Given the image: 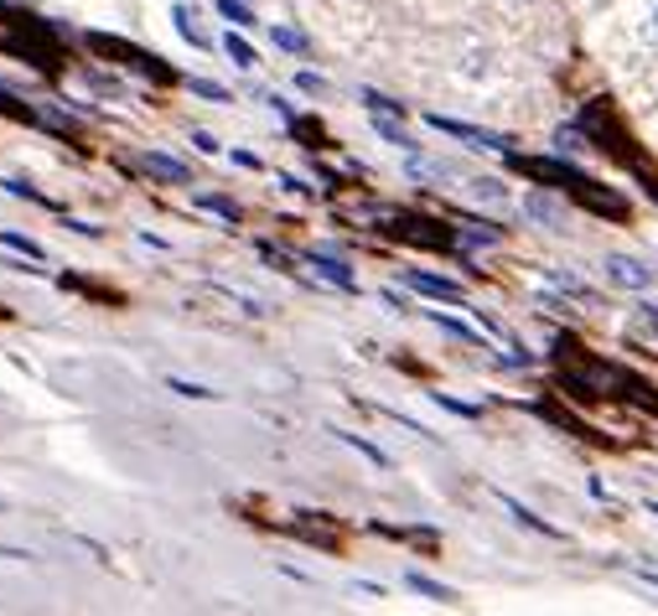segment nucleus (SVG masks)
Returning <instances> with one entry per match:
<instances>
[{
  "mask_svg": "<svg viewBox=\"0 0 658 616\" xmlns=\"http://www.w3.org/2000/svg\"><path fill=\"white\" fill-rule=\"evenodd\" d=\"M425 125H431V130H440V135L461 140V145H472V151H498V156H508V151H514V140H508V135H493V130H478V125L446 120V115H425Z\"/></svg>",
  "mask_w": 658,
  "mask_h": 616,
  "instance_id": "1",
  "label": "nucleus"
},
{
  "mask_svg": "<svg viewBox=\"0 0 658 616\" xmlns=\"http://www.w3.org/2000/svg\"><path fill=\"white\" fill-rule=\"evenodd\" d=\"M498 497H503V508H508V513L519 518L524 529H534V534H550V538H560V529H555V523H544V518H534V513H529V508H524V502H519V497H508V493H498Z\"/></svg>",
  "mask_w": 658,
  "mask_h": 616,
  "instance_id": "8",
  "label": "nucleus"
},
{
  "mask_svg": "<svg viewBox=\"0 0 658 616\" xmlns=\"http://www.w3.org/2000/svg\"><path fill=\"white\" fill-rule=\"evenodd\" d=\"M550 280H555V285H565V291H571L576 300H591V291H586L576 275H565V270H550Z\"/></svg>",
  "mask_w": 658,
  "mask_h": 616,
  "instance_id": "25",
  "label": "nucleus"
},
{
  "mask_svg": "<svg viewBox=\"0 0 658 616\" xmlns=\"http://www.w3.org/2000/svg\"><path fill=\"white\" fill-rule=\"evenodd\" d=\"M472 192H478V198H487V202H503V198H508V187H503V181H493V177H487V181H472Z\"/></svg>",
  "mask_w": 658,
  "mask_h": 616,
  "instance_id": "26",
  "label": "nucleus"
},
{
  "mask_svg": "<svg viewBox=\"0 0 658 616\" xmlns=\"http://www.w3.org/2000/svg\"><path fill=\"white\" fill-rule=\"evenodd\" d=\"M296 83H301V88H306V94H321V88H327V83H321V79H317V73H301V79H296Z\"/></svg>",
  "mask_w": 658,
  "mask_h": 616,
  "instance_id": "29",
  "label": "nucleus"
},
{
  "mask_svg": "<svg viewBox=\"0 0 658 616\" xmlns=\"http://www.w3.org/2000/svg\"><path fill=\"white\" fill-rule=\"evenodd\" d=\"M431 321H436L440 332H451V337H461V342H467V347H482V337H478V332H472V327H467V321H457V317H440V311H431Z\"/></svg>",
  "mask_w": 658,
  "mask_h": 616,
  "instance_id": "14",
  "label": "nucleus"
},
{
  "mask_svg": "<svg viewBox=\"0 0 658 616\" xmlns=\"http://www.w3.org/2000/svg\"><path fill=\"white\" fill-rule=\"evenodd\" d=\"M0 187H5V192H11V198H32V202H47V198H42V192H37V187H32V181H21V177H5V181H0Z\"/></svg>",
  "mask_w": 658,
  "mask_h": 616,
  "instance_id": "22",
  "label": "nucleus"
},
{
  "mask_svg": "<svg viewBox=\"0 0 658 616\" xmlns=\"http://www.w3.org/2000/svg\"><path fill=\"white\" fill-rule=\"evenodd\" d=\"M404 585H410V591H420V596H431V601H440V606H446V601H457V596H451V591H446V585H440V580H431V576H420V570H410V576H404Z\"/></svg>",
  "mask_w": 658,
  "mask_h": 616,
  "instance_id": "11",
  "label": "nucleus"
},
{
  "mask_svg": "<svg viewBox=\"0 0 658 616\" xmlns=\"http://www.w3.org/2000/svg\"><path fill=\"white\" fill-rule=\"evenodd\" d=\"M374 130H379L384 140H395V145H404V151H415V140L404 135V130H399V125L389 120V115H384V109H374Z\"/></svg>",
  "mask_w": 658,
  "mask_h": 616,
  "instance_id": "15",
  "label": "nucleus"
},
{
  "mask_svg": "<svg viewBox=\"0 0 658 616\" xmlns=\"http://www.w3.org/2000/svg\"><path fill=\"white\" fill-rule=\"evenodd\" d=\"M607 280H612L618 291H648V285H654V270L638 264V259H627V254H612L607 259Z\"/></svg>",
  "mask_w": 658,
  "mask_h": 616,
  "instance_id": "3",
  "label": "nucleus"
},
{
  "mask_svg": "<svg viewBox=\"0 0 658 616\" xmlns=\"http://www.w3.org/2000/svg\"><path fill=\"white\" fill-rule=\"evenodd\" d=\"M312 270H317L321 280H332V285H342V291H359V280H353V270L342 264V259H332V254H321V249H312Z\"/></svg>",
  "mask_w": 658,
  "mask_h": 616,
  "instance_id": "7",
  "label": "nucleus"
},
{
  "mask_svg": "<svg viewBox=\"0 0 658 616\" xmlns=\"http://www.w3.org/2000/svg\"><path fill=\"white\" fill-rule=\"evenodd\" d=\"M404 285H410V291H420V296H431V300H461V285H457V280L425 275V270H410V275H404Z\"/></svg>",
  "mask_w": 658,
  "mask_h": 616,
  "instance_id": "5",
  "label": "nucleus"
},
{
  "mask_svg": "<svg viewBox=\"0 0 658 616\" xmlns=\"http://www.w3.org/2000/svg\"><path fill=\"white\" fill-rule=\"evenodd\" d=\"M172 21H177V32H181V37H187V42H192V47H208V32H202V26H198V16H192V11H187L181 0H177V5H172Z\"/></svg>",
  "mask_w": 658,
  "mask_h": 616,
  "instance_id": "9",
  "label": "nucleus"
},
{
  "mask_svg": "<svg viewBox=\"0 0 658 616\" xmlns=\"http://www.w3.org/2000/svg\"><path fill=\"white\" fill-rule=\"evenodd\" d=\"M192 145H198V151H208V156H213V151H219V140L208 135V130H198V135H192Z\"/></svg>",
  "mask_w": 658,
  "mask_h": 616,
  "instance_id": "28",
  "label": "nucleus"
},
{
  "mask_svg": "<svg viewBox=\"0 0 658 616\" xmlns=\"http://www.w3.org/2000/svg\"><path fill=\"white\" fill-rule=\"evenodd\" d=\"M0 244H5V249H16V254H26V259H42V244L37 239H21V234H11V228L0 234Z\"/></svg>",
  "mask_w": 658,
  "mask_h": 616,
  "instance_id": "19",
  "label": "nucleus"
},
{
  "mask_svg": "<svg viewBox=\"0 0 658 616\" xmlns=\"http://www.w3.org/2000/svg\"><path fill=\"white\" fill-rule=\"evenodd\" d=\"M410 177H425V181H446V177H451V166H440V161H425V156H410Z\"/></svg>",
  "mask_w": 658,
  "mask_h": 616,
  "instance_id": "16",
  "label": "nucleus"
},
{
  "mask_svg": "<svg viewBox=\"0 0 658 616\" xmlns=\"http://www.w3.org/2000/svg\"><path fill=\"white\" fill-rule=\"evenodd\" d=\"M192 94H202V99H213V104L228 99V88H219V83H208V79H192Z\"/></svg>",
  "mask_w": 658,
  "mask_h": 616,
  "instance_id": "27",
  "label": "nucleus"
},
{
  "mask_svg": "<svg viewBox=\"0 0 658 616\" xmlns=\"http://www.w3.org/2000/svg\"><path fill=\"white\" fill-rule=\"evenodd\" d=\"M270 37H275V47H280V52H306V37H301L296 26H275Z\"/></svg>",
  "mask_w": 658,
  "mask_h": 616,
  "instance_id": "18",
  "label": "nucleus"
},
{
  "mask_svg": "<svg viewBox=\"0 0 658 616\" xmlns=\"http://www.w3.org/2000/svg\"><path fill=\"white\" fill-rule=\"evenodd\" d=\"M198 208H208V213H219V218H228V223L239 218V208H234L228 198H198Z\"/></svg>",
  "mask_w": 658,
  "mask_h": 616,
  "instance_id": "24",
  "label": "nucleus"
},
{
  "mask_svg": "<svg viewBox=\"0 0 658 616\" xmlns=\"http://www.w3.org/2000/svg\"><path fill=\"white\" fill-rule=\"evenodd\" d=\"M648 580H654V585H658V576H648Z\"/></svg>",
  "mask_w": 658,
  "mask_h": 616,
  "instance_id": "31",
  "label": "nucleus"
},
{
  "mask_svg": "<svg viewBox=\"0 0 658 616\" xmlns=\"http://www.w3.org/2000/svg\"><path fill=\"white\" fill-rule=\"evenodd\" d=\"M440 404V410H451V415H461V419H478V404H461V399H451V394H431Z\"/></svg>",
  "mask_w": 658,
  "mask_h": 616,
  "instance_id": "23",
  "label": "nucleus"
},
{
  "mask_svg": "<svg viewBox=\"0 0 658 616\" xmlns=\"http://www.w3.org/2000/svg\"><path fill=\"white\" fill-rule=\"evenodd\" d=\"M399 239H410V244H425V249H451V228H440V223H431V218H399V228H395Z\"/></svg>",
  "mask_w": 658,
  "mask_h": 616,
  "instance_id": "4",
  "label": "nucleus"
},
{
  "mask_svg": "<svg viewBox=\"0 0 658 616\" xmlns=\"http://www.w3.org/2000/svg\"><path fill=\"white\" fill-rule=\"evenodd\" d=\"M571 192H576L580 208H591V213H601V218H627V198H622V192H612V187H601V181L580 177Z\"/></svg>",
  "mask_w": 658,
  "mask_h": 616,
  "instance_id": "2",
  "label": "nucleus"
},
{
  "mask_svg": "<svg viewBox=\"0 0 658 616\" xmlns=\"http://www.w3.org/2000/svg\"><path fill=\"white\" fill-rule=\"evenodd\" d=\"M145 171H156L166 181H187V166L177 156H161V151H145Z\"/></svg>",
  "mask_w": 658,
  "mask_h": 616,
  "instance_id": "10",
  "label": "nucleus"
},
{
  "mask_svg": "<svg viewBox=\"0 0 658 616\" xmlns=\"http://www.w3.org/2000/svg\"><path fill=\"white\" fill-rule=\"evenodd\" d=\"M166 389H172V394H181V399H219L213 389H202V383H187V378H166Z\"/></svg>",
  "mask_w": 658,
  "mask_h": 616,
  "instance_id": "20",
  "label": "nucleus"
},
{
  "mask_svg": "<svg viewBox=\"0 0 658 616\" xmlns=\"http://www.w3.org/2000/svg\"><path fill=\"white\" fill-rule=\"evenodd\" d=\"M461 244H472V249H493V244H503L498 228H487V223H467L461 228Z\"/></svg>",
  "mask_w": 658,
  "mask_h": 616,
  "instance_id": "13",
  "label": "nucleus"
},
{
  "mask_svg": "<svg viewBox=\"0 0 658 616\" xmlns=\"http://www.w3.org/2000/svg\"><path fill=\"white\" fill-rule=\"evenodd\" d=\"M219 11L234 21V26H255V16H249V5H244V0H219Z\"/></svg>",
  "mask_w": 658,
  "mask_h": 616,
  "instance_id": "21",
  "label": "nucleus"
},
{
  "mask_svg": "<svg viewBox=\"0 0 658 616\" xmlns=\"http://www.w3.org/2000/svg\"><path fill=\"white\" fill-rule=\"evenodd\" d=\"M338 440H342V446H353V451H363V457L374 461V466H389V457H384L379 446H368V440H363V436H353V430H338Z\"/></svg>",
  "mask_w": 658,
  "mask_h": 616,
  "instance_id": "17",
  "label": "nucleus"
},
{
  "mask_svg": "<svg viewBox=\"0 0 658 616\" xmlns=\"http://www.w3.org/2000/svg\"><path fill=\"white\" fill-rule=\"evenodd\" d=\"M654 32H658V16H654Z\"/></svg>",
  "mask_w": 658,
  "mask_h": 616,
  "instance_id": "32",
  "label": "nucleus"
},
{
  "mask_svg": "<svg viewBox=\"0 0 658 616\" xmlns=\"http://www.w3.org/2000/svg\"><path fill=\"white\" fill-rule=\"evenodd\" d=\"M223 52H228V58H234V68H255V47H249V42L239 37V32H228V37H223Z\"/></svg>",
  "mask_w": 658,
  "mask_h": 616,
  "instance_id": "12",
  "label": "nucleus"
},
{
  "mask_svg": "<svg viewBox=\"0 0 658 616\" xmlns=\"http://www.w3.org/2000/svg\"><path fill=\"white\" fill-rule=\"evenodd\" d=\"M524 213L534 223H544V228H560V223H565V202L550 198V192H529V198H524Z\"/></svg>",
  "mask_w": 658,
  "mask_h": 616,
  "instance_id": "6",
  "label": "nucleus"
},
{
  "mask_svg": "<svg viewBox=\"0 0 658 616\" xmlns=\"http://www.w3.org/2000/svg\"><path fill=\"white\" fill-rule=\"evenodd\" d=\"M643 317H648V321H654V327H658V306H643Z\"/></svg>",
  "mask_w": 658,
  "mask_h": 616,
  "instance_id": "30",
  "label": "nucleus"
}]
</instances>
